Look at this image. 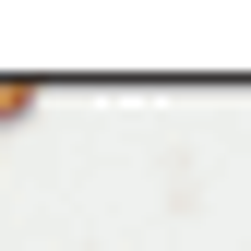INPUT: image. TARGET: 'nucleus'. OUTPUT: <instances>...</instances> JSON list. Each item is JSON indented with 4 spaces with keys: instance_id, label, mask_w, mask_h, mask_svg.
<instances>
[]
</instances>
